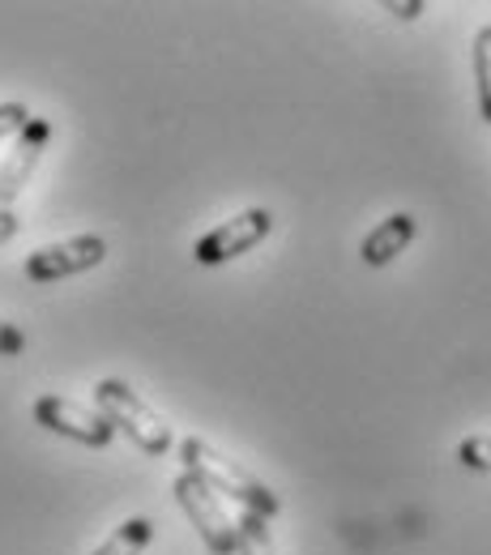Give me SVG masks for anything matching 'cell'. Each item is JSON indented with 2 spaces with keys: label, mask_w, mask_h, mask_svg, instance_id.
I'll return each mask as SVG.
<instances>
[{
  "label": "cell",
  "mask_w": 491,
  "mask_h": 555,
  "mask_svg": "<svg viewBox=\"0 0 491 555\" xmlns=\"http://www.w3.org/2000/svg\"><path fill=\"white\" fill-rule=\"evenodd\" d=\"M180 457H184V470H193L197 479H206L218 495H231L240 508L261 513L266 521H270V517H279V508H282L279 495L261 483L257 475H248L240 462L222 457V453H218L214 444H206L202 436H189V440L180 444Z\"/></svg>",
  "instance_id": "obj_1"
},
{
  "label": "cell",
  "mask_w": 491,
  "mask_h": 555,
  "mask_svg": "<svg viewBox=\"0 0 491 555\" xmlns=\"http://www.w3.org/2000/svg\"><path fill=\"white\" fill-rule=\"evenodd\" d=\"M90 393H94V411H103L107 423H112L116 431H125L141 453L163 457V453L171 449V427H167V418L158 415V411H150V406L141 402V393H133V385L107 376V380H99Z\"/></svg>",
  "instance_id": "obj_2"
},
{
  "label": "cell",
  "mask_w": 491,
  "mask_h": 555,
  "mask_svg": "<svg viewBox=\"0 0 491 555\" xmlns=\"http://www.w3.org/2000/svg\"><path fill=\"white\" fill-rule=\"evenodd\" d=\"M171 495H176V504L184 508V517L193 521V530L202 534V543H206L214 555H235V547H240L235 517L222 508L218 491H214L206 479H197L193 470H184V475H176Z\"/></svg>",
  "instance_id": "obj_3"
},
{
  "label": "cell",
  "mask_w": 491,
  "mask_h": 555,
  "mask_svg": "<svg viewBox=\"0 0 491 555\" xmlns=\"http://www.w3.org/2000/svg\"><path fill=\"white\" fill-rule=\"evenodd\" d=\"M270 231H274V214L270 209H244V214L218 222L210 235H202L193 244V261L197 266H227V261L253 253L261 240H270Z\"/></svg>",
  "instance_id": "obj_4"
},
{
  "label": "cell",
  "mask_w": 491,
  "mask_h": 555,
  "mask_svg": "<svg viewBox=\"0 0 491 555\" xmlns=\"http://www.w3.org/2000/svg\"><path fill=\"white\" fill-rule=\"evenodd\" d=\"M30 415H35L39 427H48L52 436H69V440L86 444V449H107L112 436H116V427L107 423L103 411L81 406V402H69V398H61V393H43V398L35 402Z\"/></svg>",
  "instance_id": "obj_5"
},
{
  "label": "cell",
  "mask_w": 491,
  "mask_h": 555,
  "mask_svg": "<svg viewBox=\"0 0 491 555\" xmlns=\"http://www.w3.org/2000/svg\"><path fill=\"white\" fill-rule=\"evenodd\" d=\"M107 257V240L103 235H73V240H61V244H48L39 253L26 257L22 274L30 282H61V278H77L94 266H103Z\"/></svg>",
  "instance_id": "obj_6"
},
{
  "label": "cell",
  "mask_w": 491,
  "mask_h": 555,
  "mask_svg": "<svg viewBox=\"0 0 491 555\" xmlns=\"http://www.w3.org/2000/svg\"><path fill=\"white\" fill-rule=\"evenodd\" d=\"M52 138V120L35 116L17 138L9 145V154L0 158V209H13V202L22 197V189L30 184L35 167H39V154Z\"/></svg>",
  "instance_id": "obj_7"
},
{
  "label": "cell",
  "mask_w": 491,
  "mask_h": 555,
  "mask_svg": "<svg viewBox=\"0 0 491 555\" xmlns=\"http://www.w3.org/2000/svg\"><path fill=\"white\" fill-rule=\"evenodd\" d=\"M415 231H419L415 214H389L380 227H372V231H367V240H363V248H359L363 266H372V270L389 266L393 257H402V253H406V244L415 240Z\"/></svg>",
  "instance_id": "obj_8"
},
{
  "label": "cell",
  "mask_w": 491,
  "mask_h": 555,
  "mask_svg": "<svg viewBox=\"0 0 491 555\" xmlns=\"http://www.w3.org/2000/svg\"><path fill=\"white\" fill-rule=\"evenodd\" d=\"M150 539H154V526H150L145 517H129V521H120V526L99 543L94 555H141L150 547Z\"/></svg>",
  "instance_id": "obj_9"
},
{
  "label": "cell",
  "mask_w": 491,
  "mask_h": 555,
  "mask_svg": "<svg viewBox=\"0 0 491 555\" xmlns=\"http://www.w3.org/2000/svg\"><path fill=\"white\" fill-rule=\"evenodd\" d=\"M235 534H240L235 555H274V543H270V521H266L261 513L240 508V517H235Z\"/></svg>",
  "instance_id": "obj_10"
},
{
  "label": "cell",
  "mask_w": 491,
  "mask_h": 555,
  "mask_svg": "<svg viewBox=\"0 0 491 555\" xmlns=\"http://www.w3.org/2000/svg\"><path fill=\"white\" fill-rule=\"evenodd\" d=\"M475 86H479V116L491 125V26L475 35Z\"/></svg>",
  "instance_id": "obj_11"
},
{
  "label": "cell",
  "mask_w": 491,
  "mask_h": 555,
  "mask_svg": "<svg viewBox=\"0 0 491 555\" xmlns=\"http://www.w3.org/2000/svg\"><path fill=\"white\" fill-rule=\"evenodd\" d=\"M457 462L470 466V470L491 475V436H466V440L457 444Z\"/></svg>",
  "instance_id": "obj_12"
},
{
  "label": "cell",
  "mask_w": 491,
  "mask_h": 555,
  "mask_svg": "<svg viewBox=\"0 0 491 555\" xmlns=\"http://www.w3.org/2000/svg\"><path fill=\"white\" fill-rule=\"evenodd\" d=\"M30 107L26 103H0V138H17L30 125Z\"/></svg>",
  "instance_id": "obj_13"
},
{
  "label": "cell",
  "mask_w": 491,
  "mask_h": 555,
  "mask_svg": "<svg viewBox=\"0 0 491 555\" xmlns=\"http://www.w3.org/2000/svg\"><path fill=\"white\" fill-rule=\"evenodd\" d=\"M22 350H26V334H22L17 325L0 321V359H13V354H22Z\"/></svg>",
  "instance_id": "obj_14"
},
{
  "label": "cell",
  "mask_w": 491,
  "mask_h": 555,
  "mask_svg": "<svg viewBox=\"0 0 491 555\" xmlns=\"http://www.w3.org/2000/svg\"><path fill=\"white\" fill-rule=\"evenodd\" d=\"M385 9H389L393 17H402V22H411V17H419L423 13V0H406V4H402V0H389Z\"/></svg>",
  "instance_id": "obj_15"
},
{
  "label": "cell",
  "mask_w": 491,
  "mask_h": 555,
  "mask_svg": "<svg viewBox=\"0 0 491 555\" xmlns=\"http://www.w3.org/2000/svg\"><path fill=\"white\" fill-rule=\"evenodd\" d=\"M17 235V214L13 209H0V244H9Z\"/></svg>",
  "instance_id": "obj_16"
}]
</instances>
